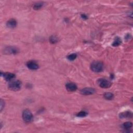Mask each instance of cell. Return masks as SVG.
Returning <instances> with one entry per match:
<instances>
[{"label": "cell", "mask_w": 133, "mask_h": 133, "mask_svg": "<svg viewBox=\"0 0 133 133\" xmlns=\"http://www.w3.org/2000/svg\"><path fill=\"white\" fill-rule=\"evenodd\" d=\"M91 70L95 72H100L102 71L104 69L103 64L100 61H94L90 65Z\"/></svg>", "instance_id": "1"}, {"label": "cell", "mask_w": 133, "mask_h": 133, "mask_svg": "<svg viewBox=\"0 0 133 133\" xmlns=\"http://www.w3.org/2000/svg\"><path fill=\"white\" fill-rule=\"evenodd\" d=\"M21 87H22V83L18 80L11 81L8 85V88L13 91L19 90Z\"/></svg>", "instance_id": "2"}, {"label": "cell", "mask_w": 133, "mask_h": 133, "mask_svg": "<svg viewBox=\"0 0 133 133\" xmlns=\"http://www.w3.org/2000/svg\"><path fill=\"white\" fill-rule=\"evenodd\" d=\"M22 118L25 122H30L33 119V115L29 110H25L22 113Z\"/></svg>", "instance_id": "3"}, {"label": "cell", "mask_w": 133, "mask_h": 133, "mask_svg": "<svg viewBox=\"0 0 133 133\" xmlns=\"http://www.w3.org/2000/svg\"><path fill=\"white\" fill-rule=\"evenodd\" d=\"M98 84L101 88H109L111 85V83L109 81L105 79H100L97 81Z\"/></svg>", "instance_id": "4"}, {"label": "cell", "mask_w": 133, "mask_h": 133, "mask_svg": "<svg viewBox=\"0 0 133 133\" xmlns=\"http://www.w3.org/2000/svg\"><path fill=\"white\" fill-rule=\"evenodd\" d=\"M95 90L92 88H85L81 90V94L84 95H90L94 94Z\"/></svg>", "instance_id": "5"}, {"label": "cell", "mask_w": 133, "mask_h": 133, "mask_svg": "<svg viewBox=\"0 0 133 133\" xmlns=\"http://www.w3.org/2000/svg\"><path fill=\"white\" fill-rule=\"evenodd\" d=\"M27 66L29 69L31 70H37L39 68V65H38V64H36V62L33 61H30L28 62L27 64Z\"/></svg>", "instance_id": "6"}, {"label": "cell", "mask_w": 133, "mask_h": 133, "mask_svg": "<svg viewBox=\"0 0 133 133\" xmlns=\"http://www.w3.org/2000/svg\"><path fill=\"white\" fill-rule=\"evenodd\" d=\"M66 89L69 92H74L77 90V86L73 83H68L66 85Z\"/></svg>", "instance_id": "7"}, {"label": "cell", "mask_w": 133, "mask_h": 133, "mask_svg": "<svg viewBox=\"0 0 133 133\" xmlns=\"http://www.w3.org/2000/svg\"><path fill=\"white\" fill-rule=\"evenodd\" d=\"M7 27L10 28H14L15 27H16V25H17V22L16 20L11 19L9 20L6 23Z\"/></svg>", "instance_id": "8"}, {"label": "cell", "mask_w": 133, "mask_h": 133, "mask_svg": "<svg viewBox=\"0 0 133 133\" xmlns=\"http://www.w3.org/2000/svg\"><path fill=\"white\" fill-rule=\"evenodd\" d=\"M4 78L6 81H11L15 78V75L11 73H5L4 74Z\"/></svg>", "instance_id": "9"}, {"label": "cell", "mask_w": 133, "mask_h": 133, "mask_svg": "<svg viewBox=\"0 0 133 133\" xmlns=\"http://www.w3.org/2000/svg\"><path fill=\"white\" fill-rule=\"evenodd\" d=\"M5 51L6 54H15L18 53V50H17V48L14 47H7L5 49Z\"/></svg>", "instance_id": "10"}, {"label": "cell", "mask_w": 133, "mask_h": 133, "mask_svg": "<svg viewBox=\"0 0 133 133\" xmlns=\"http://www.w3.org/2000/svg\"><path fill=\"white\" fill-rule=\"evenodd\" d=\"M121 43H122V41H121V39L119 37H116L112 44V45L113 46H118L120 45Z\"/></svg>", "instance_id": "11"}, {"label": "cell", "mask_w": 133, "mask_h": 133, "mask_svg": "<svg viewBox=\"0 0 133 133\" xmlns=\"http://www.w3.org/2000/svg\"><path fill=\"white\" fill-rule=\"evenodd\" d=\"M104 98L105 99H106L107 100H112L114 97V95L112 93H107L106 94H104Z\"/></svg>", "instance_id": "12"}, {"label": "cell", "mask_w": 133, "mask_h": 133, "mask_svg": "<svg viewBox=\"0 0 133 133\" xmlns=\"http://www.w3.org/2000/svg\"><path fill=\"white\" fill-rule=\"evenodd\" d=\"M132 114L130 112H123L120 114V117L121 118H129L132 117Z\"/></svg>", "instance_id": "13"}, {"label": "cell", "mask_w": 133, "mask_h": 133, "mask_svg": "<svg viewBox=\"0 0 133 133\" xmlns=\"http://www.w3.org/2000/svg\"><path fill=\"white\" fill-rule=\"evenodd\" d=\"M43 5V3L42 2H38V3H36L34 4L33 7L34 10H40L41 7H42Z\"/></svg>", "instance_id": "14"}, {"label": "cell", "mask_w": 133, "mask_h": 133, "mask_svg": "<svg viewBox=\"0 0 133 133\" xmlns=\"http://www.w3.org/2000/svg\"><path fill=\"white\" fill-rule=\"evenodd\" d=\"M123 127L125 129H129L132 127V123L130 122H127L123 124Z\"/></svg>", "instance_id": "15"}, {"label": "cell", "mask_w": 133, "mask_h": 133, "mask_svg": "<svg viewBox=\"0 0 133 133\" xmlns=\"http://www.w3.org/2000/svg\"><path fill=\"white\" fill-rule=\"evenodd\" d=\"M76 57H77V56L75 54H70L69 56H68L67 58H68V59L70 60V61H73L74 60H75L76 59Z\"/></svg>", "instance_id": "16"}, {"label": "cell", "mask_w": 133, "mask_h": 133, "mask_svg": "<svg viewBox=\"0 0 133 133\" xmlns=\"http://www.w3.org/2000/svg\"><path fill=\"white\" fill-rule=\"evenodd\" d=\"M87 115V113L85 111H81L76 114L77 116L78 117H85L86 115Z\"/></svg>", "instance_id": "17"}, {"label": "cell", "mask_w": 133, "mask_h": 133, "mask_svg": "<svg viewBox=\"0 0 133 133\" xmlns=\"http://www.w3.org/2000/svg\"><path fill=\"white\" fill-rule=\"evenodd\" d=\"M50 42L52 43H53V44L57 42L58 39L56 36H52L50 39Z\"/></svg>", "instance_id": "18"}, {"label": "cell", "mask_w": 133, "mask_h": 133, "mask_svg": "<svg viewBox=\"0 0 133 133\" xmlns=\"http://www.w3.org/2000/svg\"><path fill=\"white\" fill-rule=\"evenodd\" d=\"M4 107V102L3 101V100H1V111H2V109H3Z\"/></svg>", "instance_id": "19"}, {"label": "cell", "mask_w": 133, "mask_h": 133, "mask_svg": "<svg viewBox=\"0 0 133 133\" xmlns=\"http://www.w3.org/2000/svg\"><path fill=\"white\" fill-rule=\"evenodd\" d=\"M81 16H82V17L83 18H84V19H86L87 18V17L86 16H85L84 14H83V15H81Z\"/></svg>", "instance_id": "20"}]
</instances>
